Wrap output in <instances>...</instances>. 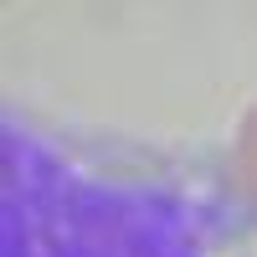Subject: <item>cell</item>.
<instances>
[{
  "label": "cell",
  "instance_id": "obj_1",
  "mask_svg": "<svg viewBox=\"0 0 257 257\" xmlns=\"http://www.w3.org/2000/svg\"><path fill=\"white\" fill-rule=\"evenodd\" d=\"M231 180H237L242 201L257 211V103L242 113L237 139H231Z\"/></svg>",
  "mask_w": 257,
  "mask_h": 257
}]
</instances>
